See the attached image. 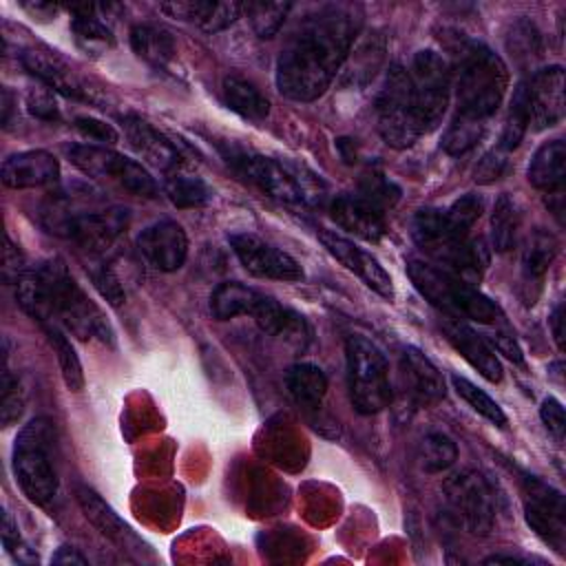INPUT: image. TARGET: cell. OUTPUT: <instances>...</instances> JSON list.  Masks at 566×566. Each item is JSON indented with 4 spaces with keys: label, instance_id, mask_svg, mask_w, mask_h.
Instances as JSON below:
<instances>
[{
    "label": "cell",
    "instance_id": "obj_1",
    "mask_svg": "<svg viewBox=\"0 0 566 566\" xmlns=\"http://www.w3.org/2000/svg\"><path fill=\"white\" fill-rule=\"evenodd\" d=\"M356 4H321L296 27L276 60V88L292 102L318 99L347 60L360 33Z\"/></svg>",
    "mask_w": 566,
    "mask_h": 566
},
{
    "label": "cell",
    "instance_id": "obj_2",
    "mask_svg": "<svg viewBox=\"0 0 566 566\" xmlns=\"http://www.w3.org/2000/svg\"><path fill=\"white\" fill-rule=\"evenodd\" d=\"M455 97L458 113L469 119L486 122L504 99L509 86V69L504 60L486 44L467 40L458 49Z\"/></svg>",
    "mask_w": 566,
    "mask_h": 566
},
{
    "label": "cell",
    "instance_id": "obj_3",
    "mask_svg": "<svg viewBox=\"0 0 566 566\" xmlns=\"http://www.w3.org/2000/svg\"><path fill=\"white\" fill-rule=\"evenodd\" d=\"M413 241L438 263H444L458 276L480 279L489 265V252L480 239L460 232L444 214V208L418 210L411 221Z\"/></svg>",
    "mask_w": 566,
    "mask_h": 566
},
{
    "label": "cell",
    "instance_id": "obj_4",
    "mask_svg": "<svg viewBox=\"0 0 566 566\" xmlns=\"http://www.w3.org/2000/svg\"><path fill=\"white\" fill-rule=\"evenodd\" d=\"M407 274L413 287L444 316L469 318L486 325L497 323L502 318L500 307L486 294H482L467 279L449 270H440L431 263L409 259Z\"/></svg>",
    "mask_w": 566,
    "mask_h": 566
},
{
    "label": "cell",
    "instance_id": "obj_5",
    "mask_svg": "<svg viewBox=\"0 0 566 566\" xmlns=\"http://www.w3.org/2000/svg\"><path fill=\"white\" fill-rule=\"evenodd\" d=\"M40 270L46 281L53 323L66 327L80 340H99L111 345L113 329L104 312L80 287L66 263L62 259H49L40 263Z\"/></svg>",
    "mask_w": 566,
    "mask_h": 566
},
{
    "label": "cell",
    "instance_id": "obj_6",
    "mask_svg": "<svg viewBox=\"0 0 566 566\" xmlns=\"http://www.w3.org/2000/svg\"><path fill=\"white\" fill-rule=\"evenodd\" d=\"M55 424L46 416L29 420L13 444V475L20 491L33 504H49L57 493V471L53 464Z\"/></svg>",
    "mask_w": 566,
    "mask_h": 566
},
{
    "label": "cell",
    "instance_id": "obj_7",
    "mask_svg": "<svg viewBox=\"0 0 566 566\" xmlns=\"http://www.w3.org/2000/svg\"><path fill=\"white\" fill-rule=\"evenodd\" d=\"M223 157L245 181L272 199L283 203L314 206L323 197L321 181L296 164L241 148H230L223 153Z\"/></svg>",
    "mask_w": 566,
    "mask_h": 566
},
{
    "label": "cell",
    "instance_id": "obj_8",
    "mask_svg": "<svg viewBox=\"0 0 566 566\" xmlns=\"http://www.w3.org/2000/svg\"><path fill=\"white\" fill-rule=\"evenodd\" d=\"M42 221L49 232L75 241L91 254H104L126 230L128 210L119 206L75 210L66 197H55L42 210Z\"/></svg>",
    "mask_w": 566,
    "mask_h": 566
},
{
    "label": "cell",
    "instance_id": "obj_9",
    "mask_svg": "<svg viewBox=\"0 0 566 566\" xmlns=\"http://www.w3.org/2000/svg\"><path fill=\"white\" fill-rule=\"evenodd\" d=\"M347 387L354 409L363 416L382 411L391 402L389 365L380 347L363 334L345 338Z\"/></svg>",
    "mask_w": 566,
    "mask_h": 566
},
{
    "label": "cell",
    "instance_id": "obj_10",
    "mask_svg": "<svg viewBox=\"0 0 566 566\" xmlns=\"http://www.w3.org/2000/svg\"><path fill=\"white\" fill-rule=\"evenodd\" d=\"M376 117L378 133L391 148H409L422 135L416 117L409 71L402 64L389 66L376 99Z\"/></svg>",
    "mask_w": 566,
    "mask_h": 566
},
{
    "label": "cell",
    "instance_id": "obj_11",
    "mask_svg": "<svg viewBox=\"0 0 566 566\" xmlns=\"http://www.w3.org/2000/svg\"><path fill=\"white\" fill-rule=\"evenodd\" d=\"M69 159L91 179L104 181L135 197H155L157 181L139 161L95 144H75L69 148Z\"/></svg>",
    "mask_w": 566,
    "mask_h": 566
},
{
    "label": "cell",
    "instance_id": "obj_12",
    "mask_svg": "<svg viewBox=\"0 0 566 566\" xmlns=\"http://www.w3.org/2000/svg\"><path fill=\"white\" fill-rule=\"evenodd\" d=\"M411 95L416 106V117L422 135L431 133L440 126L449 97H451V71L444 57L431 49L418 51L413 55L411 69Z\"/></svg>",
    "mask_w": 566,
    "mask_h": 566
},
{
    "label": "cell",
    "instance_id": "obj_13",
    "mask_svg": "<svg viewBox=\"0 0 566 566\" xmlns=\"http://www.w3.org/2000/svg\"><path fill=\"white\" fill-rule=\"evenodd\" d=\"M444 497L455 520L473 535H489L495 524V493L478 471H460L444 482Z\"/></svg>",
    "mask_w": 566,
    "mask_h": 566
},
{
    "label": "cell",
    "instance_id": "obj_14",
    "mask_svg": "<svg viewBox=\"0 0 566 566\" xmlns=\"http://www.w3.org/2000/svg\"><path fill=\"white\" fill-rule=\"evenodd\" d=\"M522 502L528 526L559 555L566 546V504L564 495L535 475L522 478Z\"/></svg>",
    "mask_w": 566,
    "mask_h": 566
},
{
    "label": "cell",
    "instance_id": "obj_15",
    "mask_svg": "<svg viewBox=\"0 0 566 566\" xmlns=\"http://www.w3.org/2000/svg\"><path fill=\"white\" fill-rule=\"evenodd\" d=\"M232 252L248 274L274 281H301L303 268L298 261L281 248L268 243L252 232H234L228 237Z\"/></svg>",
    "mask_w": 566,
    "mask_h": 566
},
{
    "label": "cell",
    "instance_id": "obj_16",
    "mask_svg": "<svg viewBox=\"0 0 566 566\" xmlns=\"http://www.w3.org/2000/svg\"><path fill=\"white\" fill-rule=\"evenodd\" d=\"M20 60L22 66L51 91L82 102H99L97 88H91L88 82L75 69H71L55 51L24 49Z\"/></svg>",
    "mask_w": 566,
    "mask_h": 566
},
{
    "label": "cell",
    "instance_id": "obj_17",
    "mask_svg": "<svg viewBox=\"0 0 566 566\" xmlns=\"http://www.w3.org/2000/svg\"><path fill=\"white\" fill-rule=\"evenodd\" d=\"M321 243L327 248V252L343 263L349 272H354L356 276H360L365 281L367 287H371L376 294H380L382 298H394V283L391 276L387 274V270L378 263V259L374 254H369L367 250L358 248L352 239L336 234L332 230H321L318 232Z\"/></svg>",
    "mask_w": 566,
    "mask_h": 566
},
{
    "label": "cell",
    "instance_id": "obj_18",
    "mask_svg": "<svg viewBox=\"0 0 566 566\" xmlns=\"http://www.w3.org/2000/svg\"><path fill=\"white\" fill-rule=\"evenodd\" d=\"M137 250L155 270L175 272L186 263L188 237L177 221L161 219L139 232Z\"/></svg>",
    "mask_w": 566,
    "mask_h": 566
},
{
    "label": "cell",
    "instance_id": "obj_19",
    "mask_svg": "<svg viewBox=\"0 0 566 566\" xmlns=\"http://www.w3.org/2000/svg\"><path fill=\"white\" fill-rule=\"evenodd\" d=\"M119 122L124 126V135L130 144V148L144 161H148L150 166H155L164 172L184 168V155L177 148V144L168 135L157 130L150 122L142 119L139 115H122Z\"/></svg>",
    "mask_w": 566,
    "mask_h": 566
},
{
    "label": "cell",
    "instance_id": "obj_20",
    "mask_svg": "<svg viewBox=\"0 0 566 566\" xmlns=\"http://www.w3.org/2000/svg\"><path fill=\"white\" fill-rule=\"evenodd\" d=\"M332 219L345 232L365 239V241H380L387 232L385 208L374 203L365 195H338L329 206Z\"/></svg>",
    "mask_w": 566,
    "mask_h": 566
},
{
    "label": "cell",
    "instance_id": "obj_21",
    "mask_svg": "<svg viewBox=\"0 0 566 566\" xmlns=\"http://www.w3.org/2000/svg\"><path fill=\"white\" fill-rule=\"evenodd\" d=\"M526 82L533 128L546 130L557 126L564 117V69L557 64L539 69Z\"/></svg>",
    "mask_w": 566,
    "mask_h": 566
},
{
    "label": "cell",
    "instance_id": "obj_22",
    "mask_svg": "<svg viewBox=\"0 0 566 566\" xmlns=\"http://www.w3.org/2000/svg\"><path fill=\"white\" fill-rule=\"evenodd\" d=\"M440 329L444 334V338L449 340V345L473 367L480 371V376H484L489 382H500L504 376L502 363L497 360L495 352L486 345V340L471 329L462 318H451L444 316L440 321Z\"/></svg>",
    "mask_w": 566,
    "mask_h": 566
},
{
    "label": "cell",
    "instance_id": "obj_23",
    "mask_svg": "<svg viewBox=\"0 0 566 566\" xmlns=\"http://www.w3.org/2000/svg\"><path fill=\"white\" fill-rule=\"evenodd\" d=\"M400 374L405 396L416 407H429L444 398V380L438 367L416 347H405L400 354Z\"/></svg>",
    "mask_w": 566,
    "mask_h": 566
},
{
    "label": "cell",
    "instance_id": "obj_24",
    "mask_svg": "<svg viewBox=\"0 0 566 566\" xmlns=\"http://www.w3.org/2000/svg\"><path fill=\"white\" fill-rule=\"evenodd\" d=\"M254 323L265 332L268 336H274L283 340L285 345L294 347L296 352H303L310 345L312 329L303 314L294 312L292 307L281 305L276 298L263 294L256 310L252 312Z\"/></svg>",
    "mask_w": 566,
    "mask_h": 566
},
{
    "label": "cell",
    "instance_id": "obj_25",
    "mask_svg": "<svg viewBox=\"0 0 566 566\" xmlns=\"http://www.w3.org/2000/svg\"><path fill=\"white\" fill-rule=\"evenodd\" d=\"M0 177L4 186L15 190L51 186L60 177V161L49 150H22L2 161Z\"/></svg>",
    "mask_w": 566,
    "mask_h": 566
},
{
    "label": "cell",
    "instance_id": "obj_26",
    "mask_svg": "<svg viewBox=\"0 0 566 566\" xmlns=\"http://www.w3.org/2000/svg\"><path fill=\"white\" fill-rule=\"evenodd\" d=\"M77 504L84 513V517L113 544H117L122 551H137L142 553L144 542L133 533V528L86 484L75 486Z\"/></svg>",
    "mask_w": 566,
    "mask_h": 566
},
{
    "label": "cell",
    "instance_id": "obj_27",
    "mask_svg": "<svg viewBox=\"0 0 566 566\" xmlns=\"http://www.w3.org/2000/svg\"><path fill=\"white\" fill-rule=\"evenodd\" d=\"M559 243L555 239V234H551L548 230L537 228L524 245L522 252V283H520V292L526 305H533L542 292L544 285V276L553 263V259L557 256Z\"/></svg>",
    "mask_w": 566,
    "mask_h": 566
},
{
    "label": "cell",
    "instance_id": "obj_28",
    "mask_svg": "<svg viewBox=\"0 0 566 566\" xmlns=\"http://www.w3.org/2000/svg\"><path fill=\"white\" fill-rule=\"evenodd\" d=\"M159 9L164 13H168L170 18L197 24L206 33H217V31L228 29L243 13L241 2H212V0L164 2Z\"/></svg>",
    "mask_w": 566,
    "mask_h": 566
},
{
    "label": "cell",
    "instance_id": "obj_29",
    "mask_svg": "<svg viewBox=\"0 0 566 566\" xmlns=\"http://www.w3.org/2000/svg\"><path fill=\"white\" fill-rule=\"evenodd\" d=\"M526 177L531 186L544 192H562L566 179V144L562 139L544 142L531 157Z\"/></svg>",
    "mask_w": 566,
    "mask_h": 566
},
{
    "label": "cell",
    "instance_id": "obj_30",
    "mask_svg": "<svg viewBox=\"0 0 566 566\" xmlns=\"http://www.w3.org/2000/svg\"><path fill=\"white\" fill-rule=\"evenodd\" d=\"M95 4H77L71 7L73 18H71V31L75 38V44L88 55H99L113 49L115 38L113 31L106 27V22L97 15Z\"/></svg>",
    "mask_w": 566,
    "mask_h": 566
},
{
    "label": "cell",
    "instance_id": "obj_31",
    "mask_svg": "<svg viewBox=\"0 0 566 566\" xmlns=\"http://www.w3.org/2000/svg\"><path fill=\"white\" fill-rule=\"evenodd\" d=\"M263 292L243 285L239 281H223L210 294V314L217 321H228L234 316H252Z\"/></svg>",
    "mask_w": 566,
    "mask_h": 566
},
{
    "label": "cell",
    "instance_id": "obj_32",
    "mask_svg": "<svg viewBox=\"0 0 566 566\" xmlns=\"http://www.w3.org/2000/svg\"><path fill=\"white\" fill-rule=\"evenodd\" d=\"M130 46L137 57L157 69H166L177 53L170 31L157 24H135L130 29Z\"/></svg>",
    "mask_w": 566,
    "mask_h": 566
},
{
    "label": "cell",
    "instance_id": "obj_33",
    "mask_svg": "<svg viewBox=\"0 0 566 566\" xmlns=\"http://www.w3.org/2000/svg\"><path fill=\"white\" fill-rule=\"evenodd\" d=\"M285 385L294 402L303 409H316L327 394V376L312 363L292 365L285 374Z\"/></svg>",
    "mask_w": 566,
    "mask_h": 566
},
{
    "label": "cell",
    "instance_id": "obj_34",
    "mask_svg": "<svg viewBox=\"0 0 566 566\" xmlns=\"http://www.w3.org/2000/svg\"><path fill=\"white\" fill-rule=\"evenodd\" d=\"M223 102L230 111L252 122H261L270 115V99L250 80L241 75L223 77Z\"/></svg>",
    "mask_w": 566,
    "mask_h": 566
},
{
    "label": "cell",
    "instance_id": "obj_35",
    "mask_svg": "<svg viewBox=\"0 0 566 566\" xmlns=\"http://www.w3.org/2000/svg\"><path fill=\"white\" fill-rule=\"evenodd\" d=\"M522 228V212L511 195H500L491 212V241L497 252H509L517 243Z\"/></svg>",
    "mask_w": 566,
    "mask_h": 566
},
{
    "label": "cell",
    "instance_id": "obj_36",
    "mask_svg": "<svg viewBox=\"0 0 566 566\" xmlns=\"http://www.w3.org/2000/svg\"><path fill=\"white\" fill-rule=\"evenodd\" d=\"M528 124H531L528 82L522 80L513 88V97H511V104H509V113H506V122H504L497 148L504 150V153L515 150L520 146V142L524 139V135L528 130Z\"/></svg>",
    "mask_w": 566,
    "mask_h": 566
},
{
    "label": "cell",
    "instance_id": "obj_37",
    "mask_svg": "<svg viewBox=\"0 0 566 566\" xmlns=\"http://www.w3.org/2000/svg\"><path fill=\"white\" fill-rule=\"evenodd\" d=\"M164 192L175 208H199L212 199V188L201 177L184 172V168L166 172Z\"/></svg>",
    "mask_w": 566,
    "mask_h": 566
},
{
    "label": "cell",
    "instance_id": "obj_38",
    "mask_svg": "<svg viewBox=\"0 0 566 566\" xmlns=\"http://www.w3.org/2000/svg\"><path fill=\"white\" fill-rule=\"evenodd\" d=\"M44 329H46L49 343L53 347V354L57 358L60 374H62V380H64L66 389L73 391V394L82 391L84 389V371H82V363H80L71 340L66 338V334L55 323H46Z\"/></svg>",
    "mask_w": 566,
    "mask_h": 566
},
{
    "label": "cell",
    "instance_id": "obj_39",
    "mask_svg": "<svg viewBox=\"0 0 566 566\" xmlns=\"http://www.w3.org/2000/svg\"><path fill=\"white\" fill-rule=\"evenodd\" d=\"M290 9H292L290 2H268V0H252V2L243 4L250 27L256 33V38H261V40L276 35V31L281 29L283 20L290 13Z\"/></svg>",
    "mask_w": 566,
    "mask_h": 566
},
{
    "label": "cell",
    "instance_id": "obj_40",
    "mask_svg": "<svg viewBox=\"0 0 566 566\" xmlns=\"http://www.w3.org/2000/svg\"><path fill=\"white\" fill-rule=\"evenodd\" d=\"M451 385L455 389V394L473 409L478 411L482 418H486L491 424L495 427H506V413L502 411V407L480 387H475L471 380H467L464 376L453 374L451 376Z\"/></svg>",
    "mask_w": 566,
    "mask_h": 566
},
{
    "label": "cell",
    "instance_id": "obj_41",
    "mask_svg": "<svg viewBox=\"0 0 566 566\" xmlns=\"http://www.w3.org/2000/svg\"><path fill=\"white\" fill-rule=\"evenodd\" d=\"M418 460L427 473H438L449 469L458 460V447L444 433H429L420 440Z\"/></svg>",
    "mask_w": 566,
    "mask_h": 566
},
{
    "label": "cell",
    "instance_id": "obj_42",
    "mask_svg": "<svg viewBox=\"0 0 566 566\" xmlns=\"http://www.w3.org/2000/svg\"><path fill=\"white\" fill-rule=\"evenodd\" d=\"M482 133H484V122L455 115L451 119V124L444 128L440 146L449 155H464L467 150H471L480 142Z\"/></svg>",
    "mask_w": 566,
    "mask_h": 566
},
{
    "label": "cell",
    "instance_id": "obj_43",
    "mask_svg": "<svg viewBox=\"0 0 566 566\" xmlns=\"http://www.w3.org/2000/svg\"><path fill=\"white\" fill-rule=\"evenodd\" d=\"M24 411V389L18 380V376L11 374L7 367V356H4V367L0 376V420L2 427H11L13 422L20 420Z\"/></svg>",
    "mask_w": 566,
    "mask_h": 566
},
{
    "label": "cell",
    "instance_id": "obj_44",
    "mask_svg": "<svg viewBox=\"0 0 566 566\" xmlns=\"http://www.w3.org/2000/svg\"><path fill=\"white\" fill-rule=\"evenodd\" d=\"M506 44H509L511 53L520 60H524V57L531 60V57L539 55V33L533 27V22H528V20H517L515 24H511Z\"/></svg>",
    "mask_w": 566,
    "mask_h": 566
},
{
    "label": "cell",
    "instance_id": "obj_45",
    "mask_svg": "<svg viewBox=\"0 0 566 566\" xmlns=\"http://www.w3.org/2000/svg\"><path fill=\"white\" fill-rule=\"evenodd\" d=\"M447 219L460 230L467 232L471 230V226L480 219L482 214V199L478 195H462L460 199H455L449 208H444Z\"/></svg>",
    "mask_w": 566,
    "mask_h": 566
},
{
    "label": "cell",
    "instance_id": "obj_46",
    "mask_svg": "<svg viewBox=\"0 0 566 566\" xmlns=\"http://www.w3.org/2000/svg\"><path fill=\"white\" fill-rule=\"evenodd\" d=\"M27 111L44 122H57L60 119V106L55 99V91H51L49 86H40V88H31L27 93Z\"/></svg>",
    "mask_w": 566,
    "mask_h": 566
},
{
    "label": "cell",
    "instance_id": "obj_47",
    "mask_svg": "<svg viewBox=\"0 0 566 566\" xmlns=\"http://www.w3.org/2000/svg\"><path fill=\"white\" fill-rule=\"evenodd\" d=\"M506 168H509L506 153L495 146L478 161V166L473 170V179H475V184H493L506 172Z\"/></svg>",
    "mask_w": 566,
    "mask_h": 566
},
{
    "label": "cell",
    "instance_id": "obj_48",
    "mask_svg": "<svg viewBox=\"0 0 566 566\" xmlns=\"http://www.w3.org/2000/svg\"><path fill=\"white\" fill-rule=\"evenodd\" d=\"M73 126L77 128L80 135H84L91 142H99V144H117L119 142V133L108 122H102L97 117H88V115L75 117Z\"/></svg>",
    "mask_w": 566,
    "mask_h": 566
},
{
    "label": "cell",
    "instance_id": "obj_49",
    "mask_svg": "<svg viewBox=\"0 0 566 566\" xmlns=\"http://www.w3.org/2000/svg\"><path fill=\"white\" fill-rule=\"evenodd\" d=\"M91 279H93L97 292H99L111 305L124 303V296H126V294H124V287H122L117 274H115L108 265L93 268V270H91Z\"/></svg>",
    "mask_w": 566,
    "mask_h": 566
},
{
    "label": "cell",
    "instance_id": "obj_50",
    "mask_svg": "<svg viewBox=\"0 0 566 566\" xmlns=\"http://www.w3.org/2000/svg\"><path fill=\"white\" fill-rule=\"evenodd\" d=\"M539 418L542 422L546 424V429L557 438V440H564V433H566V416H564V407L557 398L548 396L542 400V407H539Z\"/></svg>",
    "mask_w": 566,
    "mask_h": 566
},
{
    "label": "cell",
    "instance_id": "obj_51",
    "mask_svg": "<svg viewBox=\"0 0 566 566\" xmlns=\"http://www.w3.org/2000/svg\"><path fill=\"white\" fill-rule=\"evenodd\" d=\"M24 256L20 252L18 245H13V241L9 239V234H4V252H2V276L7 283L18 281L24 274Z\"/></svg>",
    "mask_w": 566,
    "mask_h": 566
},
{
    "label": "cell",
    "instance_id": "obj_52",
    "mask_svg": "<svg viewBox=\"0 0 566 566\" xmlns=\"http://www.w3.org/2000/svg\"><path fill=\"white\" fill-rule=\"evenodd\" d=\"M491 340L495 343L497 352L504 354L509 360H513V363H517V365H524L522 349H520L517 340L513 338V334H511L509 329H495V332L491 334Z\"/></svg>",
    "mask_w": 566,
    "mask_h": 566
},
{
    "label": "cell",
    "instance_id": "obj_53",
    "mask_svg": "<svg viewBox=\"0 0 566 566\" xmlns=\"http://www.w3.org/2000/svg\"><path fill=\"white\" fill-rule=\"evenodd\" d=\"M0 535H2V546L4 551L11 555L13 551H18L20 546H24L22 537H20V528L15 524V520L11 517L9 511L2 513V526H0Z\"/></svg>",
    "mask_w": 566,
    "mask_h": 566
},
{
    "label": "cell",
    "instance_id": "obj_54",
    "mask_svg": "<svg viewBox=\"0 0 566 566\" xmlns=\"http://www.w3.org/2000/svg\"><path fill=\"white\" fill-rule=\"evenodd\" d=\"M51 564H57V566H86L88 559L73 546H60L53 557H51Z\"/></svg>",
    "mask_w": 566,
    "mask_h": 566
},
{
    "label": "cell",
    "instance_id": "obj_55",
    "mask_svg": "<svg viewBox=\"0 0 566 566\" xmlns=\"http://www.w3.org/2000/svg\"><path fill=\"white\" fill-rule=\"evenodd\" d=\"M551 332H553V338H555V345L557 349L562 352L564 349V303H557L553 314H551Z\"/></svg>",
    "mask_w": 566,
    "mask_h": 566
},
{
    "label": "cell",
    "instance_id": "obj_56",
    "mask_svg": "<svg viewBox=\"0 0 566 566\" xmlns=\"http://www.w3.org/2000/svg\"><path fill=\"white\" fill-rule=\"evenodd\" d=\"M484 564H528V562L515 555H491L484 559Z\"/></svg>",
    "mask_w": 566,
    "mask_h": 566
},
{
    "label": "cell",
    "instance_id": "obj_57",
    "mask_svg": "<svg viewBox=\"0 0 566 566\" xmlns=\"http://www.w3.org/2000/svg\"><path fill=\"white\" fill-rule=\"evenodd\" d=\"M11 104H13V97H11L9 88H2V124H9V113H11Z\"/></svg>",
    "mask_w": 566,
    "mask_h": 566
}]
</instances>
